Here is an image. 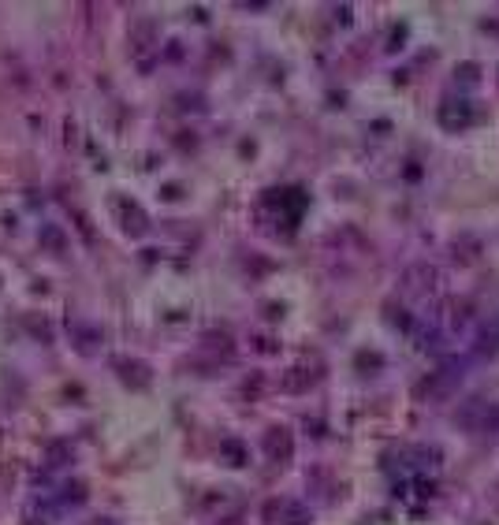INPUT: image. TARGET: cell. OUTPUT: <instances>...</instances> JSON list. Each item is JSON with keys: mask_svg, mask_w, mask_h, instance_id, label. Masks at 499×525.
<instances>
[{"mask_svg": "<svg viewBox=\"0 0 499 525\" xmlns=\"http://www.w3.org/2000/svg\"><path fill=\"white\" fill-rule=\"evenodd\" d=\"M459 425L470 433H499V406L496 402H470L459 413Z\"/></svg>", "mask_w": 499, "mask_h": 525, "instance_id": "cell-1", "label": "cell"}, {"mask_svg": "<svg viewBox=\"0 0 499 525\" xmlns=\"http://www.w3.org/2000/svg\"><path fill=\"white\" fill-rule=\"evenodd\" d=\"M436 268L433 265H410L402 272V294L410 298H421V294H433L436 291Z\"/></svg>", "mask_w": 499, "mask_h": 525, "instance_id": "cell-2", "label": "cell"}, {"mask_svg": "<svg viewBox=\"0 0 499 525\" xmlns=\"http://www.w3.org/2000/svg\"><path fill=\"white\" fill-rule=\"evenodd\" d=\"M499 350V317H488L477 332V354H496Z\"/></svg>", "mask_w": 499, "mask_h": 525, "instance_id": "cell-3", "label": "cell"}, {"mask_svg": "<svg viewBox=\"0 0 499 525\" xmlns=\"http://www.w3.org/2000/svg\"><path fill=\"white\" fill-rule=\"evenodd\" d=\"M268 454H272V459H280V454L287 459V454H291V436H287L283 428L280 433H268Z\"/></svg>", "mask_w": 499, "mask_h": 525, "instance_id": "cell-4", "label": "cell"}, {"mask_svg": "<svg viewBox=\"0 0 499 525\" xmlns=\"http://www.w3.org/2000/svg\"><path fill=\"white\" fill-rule=\"evenodd\" d=\"M123 224H127V231L131 235H142L146 231V216H142V209H123Z\"/></svg>", "mask_w": 499, "mask_h": 525, "instance_id": "cell-5", "label": "cell"}, {"mask_svg": "<svg viewBox=\"0 0 499 525\" xmlns=\"http://www.w3.org/2000/svg\"><path fill=\"white\" fill-rule=\"evenodd\" d=\"M287 525H309V511L302 503H287Z\"/></svg>", "mask_w": 499, "mask_h": 525, "instance_id": "cell-6", "label": "cell"}, {"mask_svg": "<svg viewBox=\"0 0 499 525\" xmlns=\"http://www.w3.org/2000/svg\"><path fill=\"white\" fill-rule=\"evenodd\" d=\"M224 454H227V459H231L235 465H242V447L235 444V439H227V444H224Z\"/></svg>", "mask_w": 499, "mask_h": 525, "instance_id": "cell-7", "label": "cell"}]
</instances>
